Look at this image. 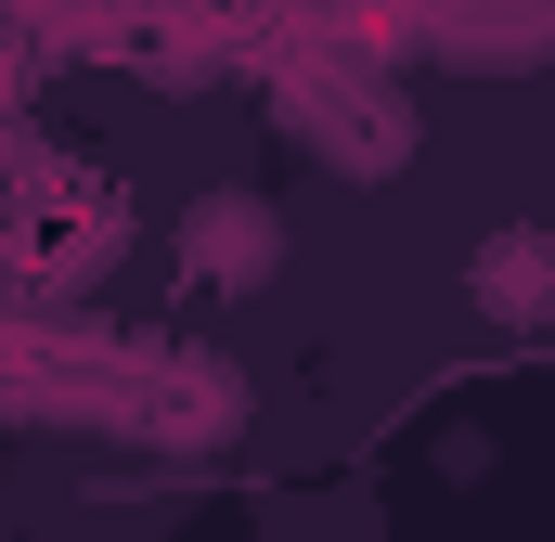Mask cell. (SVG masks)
Here are the masks:
<instances>
[{
    "label": "cell",
    "instance_id": "1",
    "mask_svg": "<svg viewBox=\"0 0 555 542\" xmlns=\"http://www.w3.org/2000/svg\"><path fill=\"white\" fill-rule=\"evenodd\" d=\"M181 271L220 284V297H246V284H272V271H284V220L259 207V194H207V207L181 220Z\"/></svg>",
    "mask_w": 555,
    "mask_h": 542
},
{
    "label": "cell",
    "instance_id": "2",
    "mask_svg": "<svg viewBox=\"0 0 555 542\" xmlns=\"http://www.w3.org/2000/svg\"><path fill=\"white\" fill-rule=\"evenodd\" d=\"M465 297H478L504 336H530V323L555 310V233H543V220H504V233L465 259Z\"/></svg>",
    "mask_w": 555,
    "mask_h": 542
}]
</instances>
